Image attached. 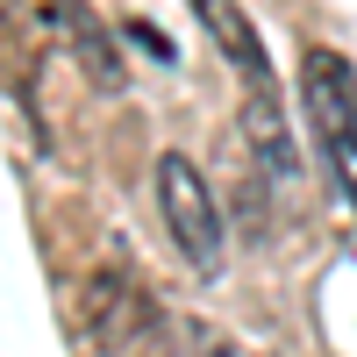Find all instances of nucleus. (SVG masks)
Here are the masks:
<instances>
[{
    "label": "nucleus",
    "instance_id": "20e7f679",
    "mask_svg": "<svg viewBox=\"0 0 357 357\" xmlns=\"http://www.w3.org/2000/svg\"><path fill=\"white\" fill-rule=\"evenodd\" d=\"M193 15H200L207 36H215V50L236 65V79H243V86H272V57H264L257 22L243 15V0H193Z\"/></svg>",
    "mask_w": 357,
    "mask_h": 357
},
{
    "label": "nucleus",
    "instance_id": "f257e3e1",
    "mask_svg": "<svg viewBox=\"0 0 357 357\" xmlns=\"http://www.w3.org/2000/svg\"><path fill=\"white\" fill-rule=\"evenodd\" d=\"M301 100H307L314 136H321V151H329L343 193L357 207V72H350L343 50L307 43V57H301Z\"/></svg>",
    "mask_w": 357,
    "mask_h": 357
},
{
    "label": "nucleus",
    "instance_id": "7ed1b4c3",
    "mask_svg": "<svg viewBox=\"0 0 357 357\" xmlns=\"http://www.w3.org/2000/svg\"><path fill=\"white\" fill-rule=\"evenodd\" d=\"M143 321H151V301H143V279L129 264H100L93 279L79 293V350L86 357H114L143 336Z\"/></svg>",
    "mask_w": 357,
    "mask_h": 357
},
{
    "label": "nucleus",
    "instance_id": "f03ea898",
    "mask_svg": "<svg viewBox=\"0 0 357 357\" xmlns=\"http://www.w3.org/2000/svg\"><path fill=\"white\" fill-rule=\"evenodd\" d=\"M158 215H165V236L178 243V257H186L200 279H222V207H215V186H207L200 165L178 158V151L158 158Z\"/></svg>",
    "mask_w": 357,
    "mask_h": 357
},
{
    "label": "nucleus",
    "instance_id": "39448f33",
    "mask_svg": "<svg viewBox=\"0 0 357 357\" xmlns=\"http://www.w3.org/2000/svg\"><path fill=\"white\" fill-rule=\"evenodd\" d=\"M243 136H250L257 165L272 172L279 186H293V178H301V151H293V136H286V107H279L272 86H250V93H243Z\"/></svg>",
    "mask_w": 357,
    "mask_h": 357
},
{
    "label": "nucleus",
    "instance_id": "423d86ee",
    "mask_svg": "<svg viewBox=\"0 0 357 357\" xmlns=\"http://www.w3.org/2000/svg\"><path fill=\"white\" fill-rule=\"evenodd\" d=\"M50 29H65V43H72V57L86 72H93L100 86H122V57H114V43H107V29H100V15L86 8V0H50Z\"/></svg>",
    "mask_w": 357,
    "mask_h": 357
}]
</instances>
